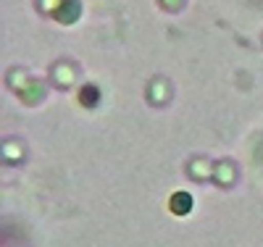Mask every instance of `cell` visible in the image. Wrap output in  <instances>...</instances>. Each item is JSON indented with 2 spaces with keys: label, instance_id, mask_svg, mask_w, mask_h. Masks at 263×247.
Returning <instances> with one entry per match:
<instances>
[]
</instances>
